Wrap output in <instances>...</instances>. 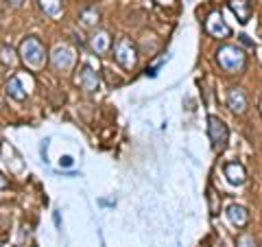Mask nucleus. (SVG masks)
Masks as SVG:
<instances>
[{"instance_id": "nucleus-1", "label": "nucleus", "mask_w": 262, "mask_h": 247, "mask_svg": "<svg viewBox=\"0 0 262 247\" xmlns=\"http://www.w3.org/2000/svg\"><path fill=\"white\" fill-rule=\"evenodd\" d=\"M216 61L225 72H243L245 64H247V57H245L241 48L225 44L216 51Z\"/></svg>"}, {"instance_id": "nucleus-2", "label": "nucleus", "mask_w": 262, "mask_h": 247, "mask_svg": "<svg viewBox=\"0 0 262 247\" xmlns=\"http://www.w3.org/2000/svg\"><path fill=\"white\" fill-rule=\"evenodd\" d=\"M20 57L27 66L39 68V66H44V61H46V48L37 37H27V39H22V44H20Z\"/></svg>"}, {"instance_id": "nucleus-3", "label": "nucleus", "mask_w": 262, "mask_h": 247, "mask_svg": "<svg viewBox=\"0 0 262 247\" xmlns=\"http://www.w3.org/2000/svg\"><path fill=\"white\" fill-rule=\"evenodd\" d=\"M114 59H116V64L120 66V68L125 70H131L138 61V48L136 44L131 42L129 37H120L116 46H114Z\"/></svg>"}, {"instance_id": "nucleus-4", "label": "nucleus", "mask_w": 262, "mask_h": 247, "mask_svg": "<svg viewBox=\"0 0 262 247\" xmlns=\"http://www.w3.org/2000/svg\"><path fill=\"white\" fill-rule=\"evenodd\" d=\"M208 134H210V140H212V147H214L216 151H223L227 147L229 131H227V125L219 116L208 118Z\"/></svg>"}, {"instance_id": "nucleus-5", "label": "nucleus", "mask_w": 262, "mask_h": 247, "mask_svg": "<svg viewBox=\"0 0 262 247\" xmlns=\"http://www.w3.org/2000/svg\"><path fill=\"white\" fill-rule=\"evenodd\" d=\"M206 31L210 33L212 37H219V39H225V37L232 35V29H229L227 24H225L223 15H221L219 11H214V13L208 15V20H206Z\"/></svg>"}, {"instance_id": "nucleus-6", "label": "nucleus", "mask_w": 262, "mask_h": 247, "mask_svg": "<svg viewBox=\"0 0 262 247\" xmlns=\"http://www.w3.org/2000/svg\"><path fill=\"white\" fill-rule=\"evenodd\" d=\"M51 64H53V68L55 70H68L72 64H75V51H72L70 46H66V44H61V46H57L55 48V53L51 55Z\"/></svg>"}, {"instance_id": "nucleus-7", "label": "nucleus", "mask_w": 262, "mask_h": 247, "mask_svg": "<svg viewBox=\"0 0 262 247\" xmlns=\"http://www.w3.org/2000/svg\"><path fill=\"white\" fill-rule=\"evenodd\" d=\"M77 81H79V86L85 90V92H96L98 88H101V81H98V75H96V70L92 68V66H83V68L79 70V77H77Z\"/></svg>"}, {"instance_id": "nucleus-8", "label": "nucleus", "mask_w": 262, "mask_h": 247, "mask_svg": "<svg viewBox=\"0 0 262 247\" xmlns=\"http://www.w3.org/2000/svg\"><path fill=\"white\" fill-rule=\"evenodd\" d=\"M223 173H225L227 182L234 184V186H243L247 182V171H245V167L241 162H227L223 167Z\"/></svg>"}, {"instance_id": "nucleus-9", "label": "nucleus", "mask_w": 262, "mask_h": 247, "mask_svg": "<svg viewBox=\"0 0 262 247\" xmlns=\"http://www.w3.org/2000/svg\"><path fill=\"white\" fill-rule=\"evenodd\" d=\"M227 108L234 114H238V116L245 114V110H247V94L241 88H232L227 92Z\"/></svg>"}, {"instance_id": "nucleus-10", "label": "nucleus", "mask_w": 262, "mask_h": 247, "mask_svg": "<svg viewBox=\"0 0 262 247\" xmlns=\"http://www.w3.org/2000/svg\"><path fill=\"white\" fill-rule=\"evenodd\" d=\"M227 7L232 9V13L236 15V20L241 24H247L253 13V7L249 0H227Z\"/></svg>"}, {"instance_id": "nucleus-11", "label": "nucleus", "mask_w": 262, "mask_h": 247, "mask_svg": "<svg viewBox=\"0 0 262 247\" xmlns=\"http://www.w3.org/2000/svg\"><path fill=\"white\" fill-rule=\"evenodd\" d=\"M227 221L232 225H236V228H245L247 225V221H249V212H247V208L245 205H241V203H232L227 208Z\"/></svg>"}, {"instance_id": "nucleus-12", "label": "nucleus", "mask_w": 262, "mask_h": 247, "mask_svg": "<svg viewBox=\"0 0 262 247\" xmlns=\"http://www.w3.org/2000/svg\"><path fill=\"white\" fill-rule=\"evenodd\" d=\"M90 46H92L94 53H107L110 46H112V37L107 31H96L92 39H90Z\"/></svg>"}, {"instance_id": "nucleus-13", "label": "nucleus", "mask_w": 262, "mask_h": 247, "mask_svg": "<svg viewBox=\"0 0 262 247\" xmlns=\"http://www.w3.org/2000/svg\"><path fill=\"white\" fill-rule=\"evenodd\" d=\"M7 94H9L13 101H24V98H27V90H24L20 77H11L7 81Z\"/></svg>"}, {"instance_id": "nucleus-14", "label": "nucleus", "mask_w": 262, "mask_h": 247, "mask_svg": "<svg viewBox=\"0 0 262 247\" xmlns=\"http://www.w3.org/2000/svg\"><path fill=\"white\" fill-rule=\"evenodd\" d=\"M37 5H39V9L46 15H51V18H59L61 9H63V0H37Z\"/></svg>"}, {"instance_id": "nucleus-15", "label": "nucleus", "mask_w": 262, "mask_h": 247, "mask_svg": "<svg viewBox=\"0 0 262 247\" xmlns=\"http://www.w3.org/2000/svg\"><path fill=\"white\" fill-rule=\"evenodd\" d=\"M0 59H3V64H7V66H13L15 64L13 48L11 46H3V48H0Z\"/></svg>"}, {"instance_id": "nucleus-16", "label": "nucleus", "mask_w": 262, "mask_h": 247, "mask_svg": "<svg viewBox=\"0 0 262 247\" xmlns=\"http://www.w3.org/2000/svg\"><path fill=\"white\" fill-rule=\"evenodd\" d=\"M208 205H210V215H219V208H221V201L216 193L212 191V188H208Z\"/></svg>"}, {"instance_id": "nucleus-17", "label": "nucleus", "mask_w": 262, "mask_h": 247, "mask_svg": "<svg viewBox=\"0 0 262 247\" xmlns=\"http://www.w3.org/2000/svg\"><path fill=\"white\" fill-rule=\"evenodd\" d=\"M81 18H83V24L92 27V24L98 22V11H96V9H85L83 13H81Z\"/></svg>"}, {"instance_id": "nucleus-18", "label": "nucleus", "mask_w": 262, "mask_h": 247, "mask_svg": "<svg viewBox=\"0 0 262 247\" xmlns=\"http://www.w3.org/2000/svg\"><path fill=\"white\" fill-rule=\"evenodd\" d=\"M236 247H256V238L251 234H241L238 241H236Z\"/></svg>"}, {"instance_id": "nucleus-19", "label": "nucleus", "mask_w": 262, "mask_h": 247, "mask_svg": "<svg viewBox=\"0 0 262 247\" xmlns=\"http://www.w3.org/2000/svg\"><path fill=\"white\" fill-rule=\"evenodd\" d=\"M72 162H75V160H72L70 155H63V158H59V167H66V169H68V167H72Z\"/></svg>"}, {"instance_id": "nucleus-20", "label": "nucleus", "mask_w": 262, "mask_h": 247, "mask_svg": "<svg viewBox=\"0 0 262 247\" xmlns=\"http://www.w3.org/2000/svg\"><path fill=\"white\" fill-rule=\"evenodd\" d=\"M155 3H158L160 7H168V9H170V7H175L177 0H155Z\"/></svg>"}, {"instance_id": "nucleus-21", "label": "nucleus", "mask_w": 262, "mask_h": 247, "mask_svg": "<svg viewBox=\"0 0 262 247\" xmlns=\"http://www.w3.org/2000/svg\"><path fill=\"white\" fill-rule=\"evenodd\" d=\"M7 186H9V179H7L3 173H0V188H7Z\"/></svg>"}, {"instance_id": "nucleus-22", "label": "nucleus", "mask_w": 262, "mask_h": 247, "mask_svg": "<svg viewBox=\"0 0 262 247\" xmlns=\"http://www.w3.org/2000/svg\"><path fill=\"white\" fill-rule=\"evenodd\" d=\"M241 42H243L245 46H253V42H251V39H249L247 35H241Z\"/></svg>"}, {"instance_id": "nucleus-23", "label": "nucleus", "mask_w": 262, "mask_h": 247, "mask_svg": "<svg viewBox=\"0 0 262 247\" xmlns=\"http://www.w3.org/2000/svg\"><path fill=\"white\" fill-rule=\"evenodd\" d=\"M7 3H11V5H13V7H20V5H22V3H24V0H7Z\"/></svg>"}, {"instance_id": "nucleus-24", "label": "nucleus", "mask_w": 262, "mask_h": 247, "mask_svg": "<svg viewBox=\"0 0 262 247\" xmlns=\"http://www.w3.org/2000/svg\"><path fill=\"white\" fill-rule=\"evenodd\" d=\"M18 247H24V245H18Z\"/></svg>"}]
</instances>
